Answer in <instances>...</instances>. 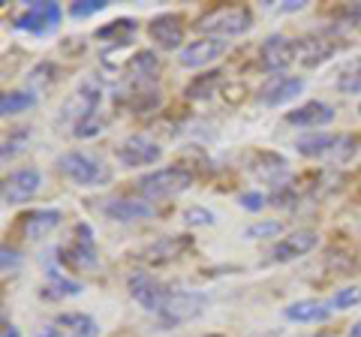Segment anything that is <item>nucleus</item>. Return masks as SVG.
Segmentation results:
<instances>
[{
  "instance_id": "40",
  "label": "nucleus",
  "mask_w": 361,
  "mask_h": 337,
  "mask_svg": "<svg viewBox=\"0 0 361 337\" xmlns=\"http://www.w3.org/2000/svg\"><path fill=\"white\" fill-rule=\"evenodd\" d=\"M39 337H63V331H61V329H58V325H54V322H51V325H49V329H42V331H39Z\"/></svg>"
},
{
  "instance_id": "36",
  "label": "nucleus",
  "mask_w": 361,
  "mask_h": 337,
  "mask_svg": "<svg viewBox=\"0 0 361 337\" xmlns=\"http://www.w3.org/2000/svg\"><path fill=\"white\" fill-rule=\"evenodd\" d=\"M106 6H109V0H75V4L70 6V16L82 21V18H90V16L103 13Z\"/></svg>"
},
{
  "instance_id": "14",
  "label": "nucleus",
  "mask_w": 361,
  "mask_h": 337,
  "mask_svg": "<svg viewBox=\"0 0 361 337\" xmlns=\"http://www.w3.org/2000/svg\"><path fill=\"white\" fill-rule=\"evenodd\" d=\"M103 214L115 223H139V220H151L157 214V208L154 202L142 196H115L103 205Z\"/></svg>"
},
{
  "instance_id": "34",
  "label": "nucleus",
  "mask_w": 361,
  "mask_h": 337,
  "mask_svg": "<svg viewBox=\"0 0 361 337\" xmlns=\"http://www.w3.org/2000/svg\"><path fill=\"white\" fill-rule=\"evenodd\" d=\"M244 235L247 238H280V235H283V223L280 220H262V223L247 226Z\"/></svg>"
},
{
  "instance_id": "8",
  "label": "nucleus",
  "mask_w": 361,
  "mask_h": 337,
  "mask_svg": "<svg viewBox=\"0 0 361 337\" xmlns=\"http://www.w3.org/2000/svg\"><path fill=\"white\" fill-rule=\"evenodd\" d=\"M295 61H298V42L283 37V33H271L259 46V63H262V70L274 75H286V70Z\"/></svg>"
},
{
  "instance_id": "17",
  "label": "nucleus",
  "mask_w": 361,
  "mask_h": 337,
  "mask_svg": "<svg viewBox=\"0 0 361 337\" xmlns=\"http://www.w3.org/2000/svg\"><path fill=\"white\" fill-rule=\"evenodd\" d=\"M304 87H307V82L298 75H271L268 82L259 87V103L274 109V106H283L289 103V99H295L304 94Z\"/></svg>"
},
{
  "instance_id": "26",
  "label": "nucleus",
  "mask_w": 361,
  "mask_h": 337,
  "mask_svg": "<svg viewBox=\"0 0 361 337\" xmlns=\"http://www.w3.org/2000/svg\"><path fill=\"white\" fill-rule=\"evenodd\" d=\"M85 286L78 280H70V277H61V274H51L49 283L39 289V298L42 301H63V298H75L82 295Z\"/></svg>"
},
{
  "instance_id": "29",
  "label": "nucleus",
  "mask_w": 361,
  "mask_h": 337,
  "mask_svg": "<svg viewBox=\"0 0 361 337\" xmlns=\"http://www.w3.org/2000/svg\"><path fill=\"white\" fill-rule=\"evenodd\" d=\"M220 75L223 73H217V70H211V73H205V75H199V78H193V82L187 85V91H184V97L187 99H208L211 94H214V87L220 85Z\"/></svg>"
},
{
  "instance_id": "6",
  "label": "nucleus",
  "mask_w": 361,
  "mask_h": 337,
  "mask_svg": "<svg viewBox=\"0 0 361 337\" xmlns=\"http://www.w3.org/2000/svg\"><path fill=\"white\" fill-rule=\"evenodd\" d=\"M61 18H63V13H61L58 4L39 0V4H27L25 9H21V13L13 18V27L33 33V37H45V33H51L61 25Z\"/></svg>"
},
{
  "instance_id": "35",
  "label": "nucleus",
  "mask_w": 361,
  "mask_h": 337,
  "mask_svg": "<svg viewBox=\"0 0 361 337\" xmlns=\"http://www.w3.org/2000/svg\"><path fill=\"white\" fill-rule=\"evenodd\" d=\"M184 223L187 226H214V223H217V214L208 208H202V205H190L184 211Z\"/></svg>"
},
{
  "instance_id": "42",
  "label": "nucleus",
  "mask_w": 361,
  "mask_h": 337,
  "mask_svg": "<svg viewBox=\"0 0 361 337\" xmlns=\"http://www.w3.org/2000/svg\"><path fill=\"white\" fill-rule=\"evenodd\" d=\"M349 337H361V319L353 325V329H349Z\"/></svg>"
},
{
  "instance_id": "28",
  "label": "nucleus",
  "mask_w": 361,
  "mask_h": 337,
  "mask_svg": "<svg viewBox=\"0 0 361 337\" xmlns=\"http://www.w3.org/2000/svg\"><path fill=\"white\" fill-rule=\"evenodd\" d=\"M135 21L133 18H115L111 25L97 30V39H109V46H127V42L135 37Z\"/></svg>"
},
{
  "instance_id": "18",
  "label": "nucleus",
  "mask_w": 361,
  "mask_h": 337,
  "mask_svg": "<svg viewBox=\"0 0 361 337\" xmlns=\"http://www.w3.org/2000/svg\"><path fill=\"white\" fill-rule=\"evenodd\" d=\"M190 244H193L190 235H166V238H157L145 247L139 253V259L148 265H169V262L180 259V256L190 250Z\"/></svg>"
},
{
  "instance_id": "19",
  "label": "nucleus",
  "mask_w": 361,
  "mask_h": 337,
  "mask_svg": "<svg viewBox=\"0 0 361 337\" xmlns=\"http://www.w3.org/2000/svg\"><path fill=\"white\" fill-rule=\"evenodd\" d=\"M334 106L331 103H322V99H307L301 103L298 109L286 111V123L289 127H298V130H319V127H329L334 121Z\"/></svg>"
},
{
  "instance_id": "4",
  "label": "nucleus",
  "mask_w": 361,
  "mask_h": 337,
  "mask_svg": "<svg viewBox=\"0 0 361 337\" xmlns=\"http://www.w3.org/2000/svg\"><path fill=\"white\" fill-rule=\"evenodd\" d=\"M135 187H139L142 199H148V202L175 199L184 193V190L193 187V172L184 166H163V168H157V172L142 175L139 181H135Z\"/></svg>"
},
{
  "instance_id": "43",
  "label": "nucleus",
  "mask_w": 361,
  "mask_h": 337,
  "mask_svg": "<svg viewBox=\"0 0 361 337\" xmlns=\"http://www.w3.org/2000/svg\"><path fill=\"white\" fill-rule=\"evenodd\" d=\"M205 337H223V334H205Z\"/></svg>"
},
{
  "instance_id": "32",
  "label": "nucleus",
  "mask_w": 361,
  "mask_h": 337,
  "mask_svg": "<svg viewBox=\"0 0 361 337\" xmlns=\"http://www.w3.org/2000/svg\"><path fill=\"white\" fill-rule=\"evenodd\" d=\"M54 78H58V66L54 63H37V70L30 73V91L33 94H39V91H45V87H51L54 85Z\"/></svg>"
},
{
  "instance_id": "31",
  "label": "nucleus",
  "mask_w": 361,
  "mask_h": 337,
  "mask_svg": "<svg viewBox=\"0 0 361 337\" xmlns=\"http://www.w3.org/2000/svg\"><path fill=\"white\" fill-rule=\"evenodd\" d=\"M329 305L334 310H353V307H361V286H343L337 289Z\"/></svg>"
},
{
  "instance_id": "24",
  "label": "nucleus",
  "mask_w": 361,
  "mask_h": 337,
  "mask_svg": "<svg viewBox=\"0 0 361 337\" xmlns=\"http://www.w3.org/2000/svg\"><path fill=\"white\" fill-rule=\"evenodd\" d=\"M331 305L325 301H316V298H301V301H292V305L283 307V317L289 322H298V325H316V322H329L331 319Z\"/></svg>"
},
{
  "instance_id": "21",
  "label": "nucleus",
  "mask_w": 361,
  "mask_h": 337,
  "mask_svg": "<svg viewBox=\"0 0 361 337\" xmlns=\"http://www.w3.org/2000/svg\"><path fill=\"white\" fill-rule=\"evenodd\" d=\"M63 214L58 208H37V211H27L21 214L18 220V229H21V238L25 241H42L61 226Z\"/></svg>"
},
{
  "instance_id": "16",
  "label": "nucleus",
  "mask_w": 361,
  "mask_h": 337,
  "mask_svg": "<svg viewBox=\"0 0 361 337\" xmlns=\"http://www.w3.org/2000/svg\"><path fill=\"white\" fill-rule=\"evenodd\" d=\"M42 187V172L39 168H18L4 178V202L6 205H21L39 193Z\"/></svg>"
},
{
  "instance_id": "1",
  "label": "nucleus",
  "mask_w": 361,
  "mask_h": 337,
  "mask_svg": "<svg viewBox=\"0 0 361 337\" xmlns=\"http://www.w3.org/2000/svg\"><path fill=\"white\" fill-rule=\"evenodd\" d=\"M361 148V139L355 133H310L295 142V151L307 160L325 163H349Z\"/></svg>"
},
{
  "instance_id": "37",
  "label": "nucleus",
  "mask_w": 361,
  "mask_h": 337,
  "mask_svg": "<svg viewBox=\"0 0 361 337\" xmlns=\"http://www.w3.org/2000/svg\"><path fill=\"white\" fill-rule=\"evenodd\" d=\"M103 118L99 115H94V118H87V121H82L78 127L73 130V136H78V139H90V136H97V133H103Z\"/></svg>"
},
{
  "instance_id": "44",
  "label": "nucleus",
  "mask_w": 361,
  "mask_h": 337,
  "mask_svg": "<svg viewBox=\"0 0 361 337\" xmlns=\"http://www.w3.org/2000/svg\"><path fill=\"white\" fill-rule=\"evenodd\" d=\"M358 115H361V103H358Z\"/></svg>"
},
{
  "instance_id": "3",
  "label": "nucleus",
  "mask_w": 361,
  "mask_h": 337,
  "mask_svg": "<svg viewBox=\"0 0 361 337\" xmlns=\"http://www.w3.org/2000/svg\"><path fill=\"white\" fill-rule=\"evenodd\" d=\"M250 27H253V9L247 6H217L205 16H199L196 21V30L202 37H214V39L244 37Z\"/></svg>"
},
{
  "instance_id": "45",
  "label": "nucleus",
  "mask_w": 361,
  "mask_h": 337,
  "mask_svg": "<svg viewBox=\"0 0 361 337\" xmlns=\"http://www.w3.org/2000/svg\"><path fill=\"white\" fill-rule=\"evenodd\" d=\"M319 337H325V334H319Z\"/></svg>"
},
{
  "instance_id": "33",
  "label": "nucleus",
  "mask_w": 361,
  "mask_h": 337,
  "mask_svg": "<svg viewBox=\"0 0 361 337\" xmlns=\"http://www.w3.org/2000/svg\"><path fill=\"white\" fill-rule=\"evenodd\" d=\"M27 142H30V130H16L13 136H6V139H4V151H0L4 163L13 160V157H18L21 151L27 148Z\"/></svg>"
},
{
  "instance_id": "11",
  "label": "nucleus",
  "mask_w": 361,
  "mask_h": 337,
  "mask_svg": "<svg viewBox=\"0 0 361 337\" xmlns=\"http://www.w3.org/2000/svg\"><path fill=\"white\" fill-rule=\"evenodd\" d=\"M99 97H103L99 85L94 82V78H87V82L78 85V91H75L70 99H66V106H63V111H61V118H63V121H70V123H73V130H75L82 121H87V118H94V115H97Z\"/></svg>"
},
{
  "instance_id": "41",
  "label": "nucleus",
  "mask_w": 361,
  "mask_h": 337,
  "mask_svg": "<svg viewBox=\"0 0 361 337\" xmlns=\"http://www.w3.org/2000/svg\"><path fill=\"white\" fill-rule=\"evenodd\" d=\"M4 337H21L16 325H9V319H4Z\"/></svg>"
},
{
  "instance_id": "10",
  "label": "nucleus",
  "mask_w": 361,
  "mask_h": 337,
  "mask_svg": "<svg viewBox=\"0 0 361 337\" xmlns=\"http://www.w3.org/2000/svg\"><path fill=\"white\" fill-rule=\"evenodd\" d=\"M316 244H319V232H316V229L286 232L283 238H277V244L271 247L268 262H295V259H301V256L313 253Z\"/></svg>"
},
{
  "instance_id": "27",
  "label": "nucleus",
  "mask_w": 361,
  "mask_h": 337,
  "mask_svg": "<svg viewBox=\"0 0 361 337\" xmlns=\"http://www.w3.org/2000/svg\"><path fill=\"white\" fill-rule=\"evenodd\" d=\"M39 103V94H33L30 87H18V91H6L4 99H0V111H4V118L9 115H21V111H27Z\"/></svg>"
},
{
  "instance_id": "39",
  "label": "nucleus",
  "mask_w": 361,
  "mask_h": 337,
  "mask_svg": "<svg viewBox=\"0 0 361 337\" xmlns=\"http://www.w3.org/2000/svg\"><path fill=\"white\" fill-rule=\"evenodd\" d=\"M265 202H268V199H262V193H241V196H238V205L247 208V211H262Z\"/></svg>"
},
{
  "instance_id": "2",
  "label": "nucleus",
  "mask_w": 361,
  "mask_h": 337,
  "mask_svg": "<svg viewBox=\"0 0 361 337\" xmlns=\"http://www.w3.org/2000/svg\"><path fill=\"white\" fill-rule=\"evenodd\" d=\"M58 168H61V175L66 178V181H73L75 187H87V190H94V187H106L111 184V168L99 160L97 154H87V151H66L61 154V160H58Z\"/></svg>"
},
{
  "instance_id": "13",
  "label": "nucleus",
  "mask_w": 361,
  "mask_h": 337,
  "mask_svg": "<svg viewBox=\"0 0 361 337\" xmlns=\"http://www.w3.org/2000/svg\"><path fill=\"white\" fill-rule=\"evenodd\" d=\"M247 168H250V175H256L259 181L277 184V187H283L289 181V175H292L286 157H280L274 151H253L250 157H247Z\"/></svg>"
},
{
  "instance_id": "23",
  "label": "nucleus",
  "mask_w": 361,
  "mask_h": 337,
  "mask_svg": "<svg viewBox=\"0 0 361 337\" xmlns=\"http://www.w3.org/2000/svg\"><path fill=\"white\" fill-rule=\"evenodd\" d=\"M160 70H163V63L154 51H135L127 61V78L133 82V87H139V91H154L157 78H160Z\"/></svg>"
},
{
  "instance_id": "38",
  "label": "nucleus",
  "mask_w": 361,
  "mask_h": 337,
  "mask_svg": "<svg viewBox=\"0 0 361 337\" xmlns=\"http://www.w3.org/2000/svg\"><path fill=\"white\" fill-rule=\"evenodd\" d=\"M0 262H4V271H18V265H21V253L13 250L9 244H4V250H0Z\"/></svg>"
},
{
  "instance_id": "5",
  "label": "nucleus",
  "mask_w": 361,
  "mask_h": 337,
  "mask_svg": "<svg viewBox=\"0 0 361 337\" xmlns=\"http://www.w3.org/2000/svg\"><path fill=\"white\" fill-rule=\"evenodd\" d=\"M205 307H208L205 292H196V289H169L163 307L157 310V319H160L166 329H175V325H187V322L199 319Z\"/></svg>"
},
{
  "instance_id": "15",
  "label": "nucleus",
  "mask_w": 361,
  "mask_h": 337,
  "mask_svg": "<svg viewBox=\"0 0 361 337\" xmlns=\"http://www.w3.org/2000/svg\"><path fill=\"white\" fill-rule=\"evenodd\" d=\"M223 54H226V39L199 37L178 51V61H180V66H187V70H202V66L220 61Z\"/></svg>"
},
{
  "instance_id": "30",
  "label": "nucleus",
  "mask_w": 361,
  "mask_h": 337,
  "mask_svg": "<svg viewBox=\"0 0 361 337\" xmlns=\"http://www.w3.org/2000/svg\"><path fill=\"white\" fill-rule=\"evenodd\" d=\"M337 91L341 94H358L361 91V61L349 63L346 70L337 75Z\"/></svg>"
},
{
  "instance_id": "25",
  "label": "nucleus",
  "mask_w": 361,
  "mask_h": 337,
  "mask_svg": "<svg viewBox=\"0 0 361 337\" xmlns=\"http://www.w3.org/2000/svg\"><path fill=\"white\" fill-rule=\"evenodd\" d=\"M54 325L66 334V337H99V325L90 313H61Z\"/></svg>"
},
{
  "instance_id": "12",
  "label": "nucleus",
  "mask_w": 361,
  "mask_h": 337,
  "mask_svg": "<svg viewBox=\"0 0 361 337\" xmlns=\"http://www.w3.org/2000/svg\"><path fill=\"white\" fill-rule=\"evenodd\" d=\"M127 289H130V295H133L135 305H142L145 310H151V313L160 310L163 301H166V295H169V286L163 283V280H157L154 274H148V271L130 274Z\"/></svg>"
},
{
  "instance_id": "22",
  "label": "nucleus",
  "mask_w": 361,
  "mask_h": 337,
  "mask_svg": "<svg viewBox=\"0 0 361 337\" xmlns=\"http://www.w3.org/2000/svg\"><path fill=\"white\" fill-rule=\"evenodd\" d=\"M295 42H298V63L301 66H319L325 61H331L337 49H341V42L325 37V33H307V37H301Z\"/></svg>"
},
{
  "instance_id": "20",
  "label": "nucleus",
  "mask_w": 361,
  "mask_h": 337,
  "mask_svg": "<svg viewBox=\"0 0 361 337\" xmlns=\"http://www.w3.org/2000/svg\"><path fill=\"white\" fill-rule=\"evenodd\" d=\"M184 18L175 16V13H163V16H154L148 21V37L157 42L160 49L166 51H175V49H184Z\"/></svg>"
},
{
  "instance_id": "7",
  "label": "nucleus",
  "mask_w": 361,
  "mask_h": 337,
  "mask_svg": "<svg viewBox=\"0 0 361 337\" xmlns=\"http://www.w3.org/2000/svg\"><path fill=\"white\" fill-rule=\"evenodd\" d=\"M61 262H66L75 271H82V268H97L99 265V253H97V244H94V229L87 226V223H78L75 232H73V241L63 244L61 250Z\"/></svg>"
},
{
  "instance_id": "9",
  "label": "nucleus",
  "mask_w": 361,
  "mask_h": 337,
  "mask_svg": "<svg viewBox=\"0 0 361 337\" xmlns=\"http://www.w3.org/2000/svg\"><path fill=\"white\" fill-rule=\"evenodd\" d=\"M115 157L121 160V166H127V168H145V166L160 163L163 148H160V142H154L151 136H145V133H135V136H127V139L118 145Z\"/></svg>"
}]
</instances>
